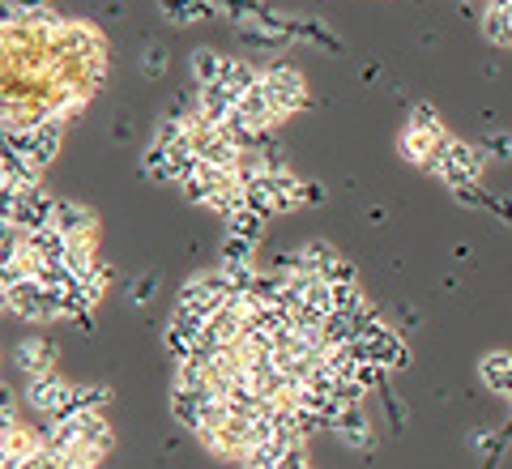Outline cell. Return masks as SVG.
I'll return each instance as SVG.
<instances>
[{"label":"cell","instance_id":"ffe728a7","mask_svg":"<svg viewBox=\"0 0 512 469\" xmlns=\"http://www.w3.org/2000/svg\"><path fill=\"white\" fill-rule=\"evenodd\" d=\"M265 226H269V218H265V214H256V209H239V214L227 222V231H231V235H244V239H252V244H261Z\"/></svg>","mask_w":512,"mask_h":469},{"label":"cell","instance_id":"5bb4252c","mask_svg":"<svg viewBox=\"0 0 512 469\" xmlns=\"http://www.w3.org/2000/svg\"><path fill=\"white\" fill-rule=\"evenodd\" d=\"M60 141H64V120H43L35 128V150H30V163L39 171L52 167V158L60 154Z\"/></svg>","mask_w":512,"mask_h":469},{"label":"cell","instance_id":"277c9868","mask_svg":"<svg viewBox=\"0 0 512 469\" xmlns=\"http://www.w3.org/2000/svg\"><path fill=\"white\" fill-rule=\"evenodd\" d=\"M69 397H73V384L64 380L60 371H47V376L26 380V406H30V410H39L43 418H56Z\"/></svg>","mask_w":512,"mask_h":469},{"label":"cell","instance_id":"44dd1931","mask_svg":"<svg viewBox=\"0 0 512 469\" xmlns=\"http://www.w3.org/2000/svg\"><path fill=\"white\" fill-rule=\"evenodd\" d=\"M478 150H483V158H495V163H512V133L508 128H487Z\"/></svg>","mask_w":512,"mask_h":469},{"label":"cell","instance_id":"ac0fdd59","mask_svg":"<svg viewBox=\"0 0 512 469\" xmlns=\"http://www.w3.org/2000/svg\"><path fill=\"white\" fill-rule=\"evenodd\" d=\"M483 35L491 43H500V47H512V13L500 9V5H487V13H483Z\"/></svg>","mask_w":512,"mask_h":469},{"label":"cell","instance_id":"484cf974","mask_svg":"<svg viewBox=\"0 0 512 469\" xmlns=\"http://www.w3.org/2000/svg\"><path fill=\"white\" fill-rule=\"evenodd\" d=\"M303 205H325V188H320V184H303Z\"/></svg>","mask_w":512,"mask_h":469},{"label":"cell","instance_id":"2e32d148","mask_svg":"<svg viewBox=\"0 0 512 469\" xmlns=\"http://www.w3.org/2000/svg\"><path fill=\"white\" fill-rule=\"evenodd\" d=\"M299 256H303V273H316V278H325V282H329L333 265L342 261V256L333 252V244H320V239H312V244H303V248H299Z\"/></svg>","mask_w":512,"mask_h":469},{"label":"cell","instance_id":"e0dca14e","mask_svg":"<svg viewBox=\"0 0 512 469\" xmlns=\"http://www.w3.org/2000/svg\"><path fill=\"white\" fill-rule=\"evenodd\" d=\"M261 77H265V69H256V64H248V60H227V73H222V86L235 90L239 99H244L248 90L261 86Z\"/></svg>","mask_w":512,"mask_h":469},{"label":"cell","instance_id":"5b68a950","mask_svg":"<svg viewBox=\"0 0 512 469\" xmlns=\"http://www.w3.org/2000/svg\"><path fill=\"white\" fill-rule=\"evenodd\" d=\"M214 397H218L214 384H205V388H171V418L197 435L201 423H205V406H210Z\"/></svg>","mask_w":512,"mask_h":469},{"label":"cell","instance_id":"83f0119b","mask_svg":"<svg viewBox=\"0 0 512 469\" xmlns=\"http://www.w3.org/2000/svg\"><path fill=\"white\" fill-rule=\"evenodd\" d=\"M244 469H248V465H244Z\"/></svg>","mask_w":512,"mask_h":469},{"label":"cell","instance_id":"30bf717a","mask_svg":"<svg viewBox=\"0 0 512 469\" xmlns=\"http://www.w3.org/2000/svg\"><path fill=\"white\" fill-rule=\"evenodd\" d=\"M197 111H201V116L205 120H210V124H227L231 116H235V111H239V94L235 90H227V86H222V82H214V86H201V94H197Z\"/></svg>","mask_w":512,"mask_h":469},{"label":"cell","instance_id":"9a60e30c","mask_svg":"<svg viewBox=\"0 0 512 469\" xmlns=\"http://www.w3.org/2000/svg\"><path fill=\"white\" fill-rule=\"evenodd\" d=\"M188 69L201 86H214V82H222V73H227V56H218L214 47H197V52L188 56Z\"/></svg>","mask_w":512,"mask_h":469},{"label":"cell","instance_id":"7402d4cb","mask_svg":"<svg viewBox=\"0 0 512 469\" xmlns=\"http://www.w3.org/2000/svg\"><path fill=\"white\" fill-rule=\"evenodd\" d=\"M218 13H227L235 22H252V18H265V0H214Z\"/></svg>","mask_w":512,"mask_h":469},{"label":"cell","instance_id":"cb8c5ba5","mask_svg":"<svg viewBox=\"0 0 512 469\" xmlns=\"http://www.w3.org/2000/svg\"><path fill=\"white\" fill-rule=\"evenodd\" d=\"M141 73H146L150 77V82H154V77H163L167 73V47H146V52H141Z\"/></svg>","mask_w":512,"mask_h":469},{"label":"cell","instance_id":"52a82bcc","mask_svg":"<svg viewBox=\"0 0 512 469\" xmlns=\"http://www.w3.org/2000/svg\"><path fill=\"white\" fill-rule=\"evenodd\" d=\"M13 367H18L26 380L56 371V346H52V337H22V342L13 346Z\"/></svg>","mask_w":512,"mask_h":469},{"label":"cell","instance_id":"3957f363","mask_svg":"<svg viewBox=\"0 0 512 469\" xmlns=\"http://www.w3.org/2000/svg\"><path fill=\"white\" fill-rule=\"evenodd\" d=\"M359 342L367 346V354H372V363L384 367V371H402V367H410V346H406V337L397 333V329H389L384 320L367 325V329L359 333Z\"/></svg>","mask_w":512,"mask_h":469},{"label":"cell","instance_id":"7c38bea8","mask_svg":"<svg viewBox=\"0 0 512 469\" xmlns=\"http://www.w3.org/2000/svg\"><path fill=\"white\" fill-rule=\"evenodd\" d=\"M158 9H163V18L175 26H201L218 13L214 0H158Z\"/></svg>","mask_w":512,"mask_h":469},{"label":"cell","instance_id":"9c48e42d","mask_svg":"<svg viewBox=\"0 0 512 469\" xmlns=\"http://www.w3.org/2000/svg\"><path fill=\"white\" fill-rule=\"evenodd\" d=\"M346 448H355V452H367L372 448V423H367V414L363 406H342V414L333 418V427H329Z\"/></svg>","mask_w":512,"mask_h":469},{"label":"cell","instance_id":"7a4b0ae2","mask_svg":"<svg viewBox=\"0 0 512 469\" xmlns=\"http://www.w3.org/2000/svg\"><path fill=\"white\" fill-rule=\"evenodd\" d=\"M261 90L269 94L278 120H286V116H295V111L308 107V82H303V73L291 69V64H269L265 77H261Z\"/></svg>","mask_w":512,"mask_h":469},{"label":"cell","instance_id":"d4e9b609","mask_svg":"<svg viewBox=\"0 0 512 469\" xmlns=\"http://www.w3.org/2000/svg\"><path fill=\"white\" fill-rule=\"evenodd\" d=\"M278 469H312V465H308V444H299V448H291V452H282Z\"/></svg>","mask_w":512,"mask_h":469},{"label":"cell","instance_id":"6da1fadb","mask_svg":"<svg viewBox=\"0 0 512 469\" xmlns=\"http://www.w3.org/2000/svg\"><path fill=\"white\" fill-rule=\"evenodd\" d=\"M483 150L478 145H470V141H457V137H444V145H440V154L431 158V175L436 180H444L453 192H461V188H474L478 184V175H483Z\"/></svg>","mask_w":512,"mask_h":469},{"label":"cell","instance_id":"d6986e66","mask_svg":"<svg viewBox=\"0 0 512 469\" xmlns=\"http://www.w3.org/2000/svg\"><path fill=\"white\" fill-rule=\"evenodd\" d=\"M252 256H256V244L244 235H222V248H218V265H252Z\"/></svg>","mask_w":512,"mask_h":469},{"label":"cell","instance_id":"8fae6325","mask_svg":"<svg viewBox=\"0 0 512 469\" xmlns=\"http://www.w3.org/2000/svg\"><path fill=\"white\" fill-rule=\"evenodd\" d=\"M440 145H444V137H431V133H423V128H402V141H397V150H402V158L406 163H414V167H431V158L440 154Z\"/></svg>","mask_w":512,"mask_h":469},{"label":"cell","instance_id":"ba28073f","mask_svg":"<svg viewBox=\"0 0 512 469\" xmlns=\"http://www.w3.org/2000/svg\"><path fill=\"white\" fill-rule=\"evenodd\" d=\"M43 452V435L26 431V427H5L0 435V469H22Z\"/></svg>","mask_w":512,"mask_h":469},{"label":"cell","instance_id":"603a6c76","mask_svg":"<svg viewBox=\"0 0 512 469\" xmlns=\"http://www.w3.org/2000/svg\"><path fill=\"white\" fill-rule=\"evenodd\" d=\"M410 128H423V133H431V137H448V128H444V120H440V111L431 107V103H419L410 111Z\"/></svg>","mask_w":512,"mask_h":469},{"label":"cell","instance_id":"8992f818","mask_svg":"<svg viewBox=\"0 0 512 469\" xmlns=\"http://www.w3.org/2000/svg\"><path fill=\"white\" fill-rule=\"evenodd\" d=\"M52 226L64 239H73V244H86V239L99 244V214H94L90 205H82V201H60Z\"/></svg>","mask_w":512,"mask_h":469},{"label":"cell","instance_id":"4fadbf2b","mask_svg":"<svg viewBox=\"0 0 512 469\" xmlns=\"http://www.w3.org/2000/svg\"><path fill=\"white\" fill-rule=\"evenodd\" d=\"M478 376L491 393H500L512 401V354L508 350H495V354H483V363H478Z\"/></svg>","mask_w":512,"mask_h":469},{"label":"cell","instance_id":"4316f807","mask_svg":"<svg viewBox=\"0 0 512 469\" xmlns=\"http://www.w3.org/2000/svg\"><path fill=\"white\" fill-rule=\"evenodd\" d=\"M150 290H158V278H141V286L133 290V303H146Z\"/></svg>","mask_w":512,"mask_h":469}]
</instances>
